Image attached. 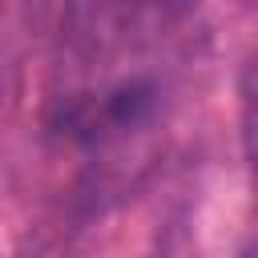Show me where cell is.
I'll return each mask as SVG.
<instances>
[{
	"label": "cell",
	"mask_w": 258,
	"mask_h": 258,
	"mask_svg": "<svg viewBox=\"0 0 258 258\" xmlns=\"http://www.w3.org/2000/svg\"><path fill=\"white\" fill-rule=\"evenodd\" d=\"M157 105V89L149 81H121L113 89H105L101 97H77L64 113V129L73 137H109V133H125L133 125H141Z\"/></svg>",
	"instance_id": "cell-1"
}]
</instances>
